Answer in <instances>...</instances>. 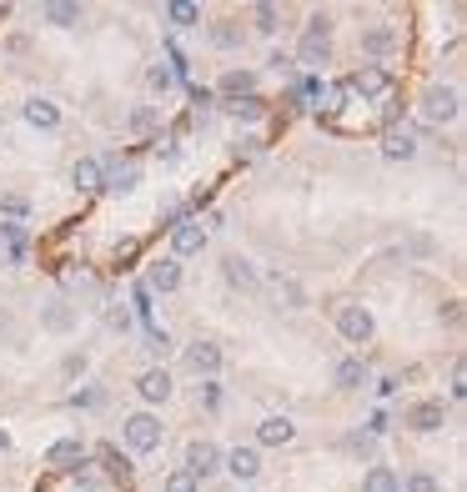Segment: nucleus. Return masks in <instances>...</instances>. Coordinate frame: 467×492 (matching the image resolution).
Segmentation results:
<instances>
[{"mask_svg":"<svg viewBox=\"0 0 467 492\" xmlns=\"http://www.w3.org/2000/svg\"><path fill=\"white\" fill-rule=\"evenodd\" d=\"M212 231L202 227V216H186L181 227H171V262H186V256H202Z\"/></svg>","mask_w":467,"mask_h":492,"instance_id":"6e6552de","label":"nucleus"},{"mask_svg":"<svg viewBox=\"0 0 467 492\" xmlns=\"http://www.w3.org/2000/svg\"><path fill=\"white\" fill-rule=\"evenodd\" d=\"M136 397L146 402V412L161 407L166 397H171V372H166V367H146V372L136 377Z\"/></svg>","mask_w":467,"mask_h":492,"instance_id":"f3484780","label":"nucleus"},{"mask_svg":"<svg viewBox=\"0 0 467 492\" xmlns=\"http://www.w3.org/2000/svg\"><path fill=\"white\" fill-rule=\"evenodd\" d=\"M0 211L11 216V221H21V216L30 211V202H26V196H21V191H11V196H0Z\"/></svg>","mask_w":467,"mask_h":492,"instance_id":"a18cd8bd","label":"nucleus"},{"mask_svg":"<svg viewBox=\"0 0 467 492\" xmlns=\"http://www.w3.org/2000/svg\"><path fill=\"white\" fill-rule=\"evenodd\" d=\"M166 21H171V30L202 26V5H191V0H171V5H166Z\"/></svg>","mask_w":467,"mask_h":492,"instance_id":"c756f323","label":"nucleus"},{"mask_svg":"<svg viewBox=\"0 0 467 492\" xmlns=\"http://www.w3.org/2000/svg\"><path fill=\"white\" fill-rule=\"evenodd\" d=\"M5 51H11V56H26L30 40H26V36H5Z\"/></svg>","mask_w":467,"mask_h":492,"instance_id":"864d4df0","label":"nucleus"},{"mask_svg":"<svg viewBox=\"0 0 467 492\" xmlns=\"http://www.w3.org/2000/svg\"><path fill=\"white\" fill-rule=\"evenodd\" d=\"M206 36H212V46L216 51H241V46H246V30H241V21H212V30H206Z\"/></svg>","mask_w":467,"mask_h":492,"instance_id":"a878e982","label":"nucleus"},{"mask_svg":"<svg viewBox=\"0 0 467 492\" xmlns=\"http://www.w3.org/2000/svg\"><path fill=\"white\" fill-rule=\"evenodd\" d=\"M342 91L347 96H362V101H382L397 91V76H392L387 65H352L347 76H342Z\"/></svg>","mask_w":467,"mask_h":492,"instance_id":"20e7f679","label":"nucleus"},{"mask_svg":"<svg viewBox=\"0 0 467 492\" xmlns=\"http://www.w3.org/2000/svg\"><path fill=\"white\" fill-rule=\"evenodd\" d=\"M46 492H51V488H46Z\"/></svg>","mask_w":467,"mask_h":492,"instance_id":"13d9d810","label":"nucleus"},{"mask_svg":"<svg viewBox=\"0 0 467 492\" xmlns=\"http://www.w3.org/2000/svg\"><path fill=\"white\" fill-rule=\"evenodd\" d=\"M86 367H91L86 352H65V357H61V377L76 382V377H86Z\"/></svg>","mask_w":467,"mask_h":492,"instance_id":"a19ab883","label":"nucleus"},{"mask_svg":"<svg viewBox=\"0 0 467 492\" xmlns=\"http://www.w3.org/2000/svg\"><path fill=\"white\" fill-rule=\"evenodd\" d=\"M61 478L71 482V492H96V488L106 482V478H101V467L91 462V457H86V462H76L71 472H61Z\"/></svg>","mask_w":467,"mask_h":492,"instance_id":"c85d7f7f","label":"nucleus"},{"mask_svg":"<svg viewBox=\"0 0 467 492\" xmlns=\"http://www.w3.org/2000/svg\"><path fill=\"white\" fill-rule=\"evenodd\" d=\"M21 116H26L36 131H56V126H61V106H56L51 96H30V101L21 106Z\"/></svg>","mask_w":467,"mask_h":492,"instance_id":"4be33fe9","label":"nucleus"},{"mask_svg":"<svg viewBox=\"0 0 467 492\" xmlns=\"http://www.w3.org/2000/svg\"><path fill=\"white\" fill-rule=\"evenodd\" d=\"M332 15L327 11H316L312 21H307L302 26V40H297V56H291V61H302V65H327L332 61ZM302 65H297V71H302Z\"/></svg>","mask_w":467,"mask_h":492,"instance_id":"f03ea898","label":"nucleus"},{"mask_svg":"<svg viewBox=\"0 0 467 492\" xmlns=\"http://www.w3.org/2000/svg\"><path fill=\"white\" fill-rule=\"evenodd\" d=\"M407 427L422 432V437H428V432H442L447 427V407H442L437 397H422V402L407 407Z\"/></svg>","mask_w":467,"mask_h":492,"instance_id":"dca6fc26","label":"nucleus"},{"mask_svg":"<svg viewBox=\"0 0 467 492\" xmlns=\"http://www.w3.org/2000/svg\"><path fill=\"white\" fill-rule=\"evenodd\" d=\"M202 412H221V382H202Z\"/></svg>","mask_w":467,"mask_h":492,"instance_id":"de8ad7c7","label":"nucleus"},{"mask_svg":"<svg viewBox=\"0 0 467 492\" xmlns=\"http://www.w3.org/2000/svg\"><path fill=\"white\" fill-rule=\"evenodd\" d=\"M357 51L367 56V65H382L392 56H402V26H392V21H372V26L357 30Z\"/></svg>","mask_w":467,"mask_h":492,"instance_id":"7ed1b4c3","label":"nucleus"},{"mask_svg":"<svg viewBox=\"0 0 467 492\" xmlns=\"http://www.w3.org/2000/svg\"><path fill=\"white\" fill-rule=\"evenodd\" d=\"M131 322H136V316H131L126 302H106V327L111 332H131Z\"/></svg>","mask_w":467,"mask_h":492,"instance_id":"c9c22d12","label":"nucleus"},{"mask_svg":"<svg viewBox=\"0 0 467 492\" xmlns=\"http://www.w3.org/2000/svg\"><path fill=\"white\" fill-rule=\"evenodd\" d=\"M256 151H262V136H237L231 141V161H252Z\"/></svg>","mask_w":467,"mask_h":492,"instance_id":"c03bdc74","label":"nucleus"},{"mask_svg":"<svg viewBox=\"0 0 467 492\" xmlns=\"http://www.w3.org/2000/svg\"><path fill=\"white\" fill-rule=\"evenodd\" d=\"M96 467H101L106 482H121V488L136 478V462H131V453H121L116 442H101V447H96Z\"/></svg>","mask_w":467,"mask_h":492,"instance_id":"4468645a","label":"nucleus"},{"mask_svg":"<svg viewBox=\"0 0 467 492\" xmlns=\"http://www.w3.org/2000/svg\"><path fill=\"white\" fill-rule=\"evenodd\" d=\"M221 277H227V287H237V291H252L256 281H262V277H256V266L246 262L241 252H227V256H221Z\"/></svg>","mask_w":467,"mask_h":492,"instance_id":"aec40b11","label":"nucleus"},{"mask_svg":"<svg viewBox=\"0 0 467 492\" xmlns=\"http://www.w3.org/2000/svg\"><path fill=\"white\" fill-rule=\"evenodd\" d=\"M141 252H146V246H141L136 237L116 241V252H111V272H116V277H131V272L141 266Z\"/></svg>","mask_w":467,"mask_h":492,"instance_id":"cd10ccee","label":"nucleus"},{"mask_svg":"<svg viewBox=\"0 0 467 492\" xmlns=\"http://www.w3.org/2000/svg\"><path fill=\"white\" fill-rule=\"evenodd\" d=\"M186 216H191V206H186V202H171V206H166V211H161V231L181 227V221H186Z\"/></svg>","mask_w":467,"mask_h":492,"instance_id":"49530a36","label":"nucleus"},{"mask_svg":"<svg viewBox=\"0 0 467 492\" xmlns=\"http://www.w3.org/2000/svg\"><path fill=\"white\" fill-rule=\"evenodd\" d=\"M417 111H422V126H428V131L453 126L457 116H463V91H457V86H442V81H432V86L417 96Z\"/></svg>","mask_w":467,"mask_h":492,"instance_id":"f257e3e1","label":"nucleus"},{"mask_svg":"<svg viewBox=\"0 0 467 492\" xmlns=\"http://www.w3.org/2000/svg\"><path fill=\"white\" fill-rule=\"evenodd\" d=\"M161 437H166V427H161V417L156 412H146V407H141V412H126L121 417V442H126L131 453H156V447H161Z\"/></svg>","mask_w":467,"mask_h":492,"instance_id":"39448f33","label":"nucleus"},{"mask_svg":"<svg viewBox=\"0 0 467 492\" xmlns=\"http://www.w3.org/2000/svg\"><path fill=\"white\" fill-rule=\"evenodd\" d=\"M412 156H417V136L407 126L382 131V161H412Z\"/></svg>","mask_w":467,"mask_h":492,"instance_id":"b1692460","label":"nucleus"},{"mask_svg":"<svg viewBox=\"0 0 467 492\" xmlns=\"http://www.w3.org/2000/svg\"><path fill=\"white\" fill-rule=\"evenodd\" d=\"M447 397H453V402H463V397H467V372H463V362H453V382H447Z\"/></svg>","mask_w":467,"mask_h":492,"instance_id":"09e8293b","label":"nucleus"},{"mask_svg":"<svg viewBox=\"0 0 467 492\" xmlns=\"http://www.w3.org/2000/svg\"><path fill=\"white\" fill-rule=\"evenodd\" d=\"M71 186H76L81 196H101V156H81V161L71 166Z\"/></svg>","mask_w":467,"mask_h":492,"instance_id":"5701e85b","label":"nucleus"},{"mask_svg":"<svg viewBox=\"0 0 467 492\" xmlns=\"http://www.w3.org/2000/svg\"><path fill=\"white\" fill-rule=\"evenodd\" d=\"M241 96H256V71L252 65H231L227 76L212 86V101H221V106L241 101Z\"/></svg>","mask_w":467,"mask_h":492,"instance_id":"f8f14e48","label":"nucleus"},{"mask_svg":"<svg viewBox=\"0 0 467 492\" xmlns=\"http://www.w3.org/2000/svg\"><path fill=\"white\" fill-rule=\"evenodd\" d=\"M402 492H442V482L432 478V472H422V467H417V472H407Z\"/></svg>","mask_w":467,"mask_h":492,"instance_id":"79ce46f5","label":"nucleus"},{"mask_svg":"<svg viewBox=\"0 0 467 492\" xmlns=\"http://www.w3.org/2000/svg\"><path fill=\"white\" fill-rule=\"evenodd\" d=\"M86 457H91V447H86L81 432H65V437H56L51 447H46V467H56V472H71V467L86 462Z\"/></svg>","mask_w":467,"mask_h":492,"instance_id":"ddd939ff","label":"nucleus"},{"mask_svg":"<svg viewBox=\"0 0 467 492\" xmlns=\"http://www.w3.org/2000/svg\"><path fill=\"white\" fill-rule=\"evenodd\" d=\"M387 432V412H372L367 417V437H382Z\"/></svg>","mask_w":467,"mask_h":492,"instance_id":"603ef678","label":"nucleus"},{"mask_svg":"<svg viewBox=\"0 0 467 492\" xmlns=\"http://www.w3.org/2000/svg\"><path fill=\"white\" fill-rule=\"evenodd\" d=\"M367 377H372V372H367V362H362V357H342V362H337V372H332L337 392H362V387H367Z\"/></svg>","mask_w":467,"mask_h":492,"instance_id":"393cba45","label":"nucleus"},{"mask_svg":"<svg viewBox=\"0 0 467 492\" xmlns=\"http://www.w3.org/2000/svg\"><path fill=\"white\" fill-rule=\"evenodd\" d=\"M171 347H177V341L166 337V332H161V327H146V352H151V357H156V367H161V362H166V357H171Z\"/></svg>","mask_w":467,"mask_h":492,"instance_id":"f704fd0d","label":"nucleus"},{"mask_svg":"<svg viewBox=\"0 0 467 492\" xmlns=\"http://www.w3.org/2000/svg\"><path fill=\"white\" fill-rule=\"evenodd\" d=\"M0 453H11V432L0 427Z\"/></svg>","mask_w":467,"mask_h":492,"instance_id":"5fc2aeb1","label":"nucleus"},{"mask_svg":"<svg viewBox=\"0 0 467 492\" xmlns=\"http://www.w3.org/2000/svg\"><path fill=\"white\" fill-rule=\"evenodd\" d=\"M221 111H227L231 121H246V126H252V121H262V116H266V101H262V96H241V101L221 106Z\"/></svg>","mask_w":467,"mask_h":492,"instance_id":"473e14b6","label":"nucleus"},{"mask_svg":"<svg viewBox=\"0 0 467 492\" xmlns=\"http://www.w3.org/2000/svg\"><path fill=\"white\" fill-rule=\"evenodd\" d=\"M181 362H186V372H196L202 382H212L216 372H221V347H216L212 337H196L181 347Z\"/></svg>","mask_w":467,"mask_h":492,"instance_id":"1a4fd4ad","label":"nucleus"},{"mask_svg":"<svg viewBox=\"0 0 467 492\" xmlns=\"http://www.w3.org/2000/svg\"><path fill=\"white\" fill-rule=\"evenodd\" d=\"M407 252H412V256H432V237H422V231H417V237L407 241Z\"/></svg>","mask_w":467,"mask_h":492,"instance_id":"3c124183","label":"nucleus"},{"mask_svg":"<svg viewBox=\"0 0 467 492\" xmlns=\"http://www.w3.org/2000/svg\"><path fill=\"white\" fill-rule=\"evenodd\" d=\"M156 121H161V111H156V106H131L126 131H131V136H156Z\"/></svg>","mask_w":467,"mask_h":492,"instance_id":"2f4dec72","label":"nucleus"},{"mask_svg":"<svg viewBox=\"0 0 467 492\" xmlns=\"http://www.w3.org/2000/svg\"><path fill=\"white\" fill-rule=\"evenodd\" d=\"M332 322H337V337L352 341V347H367V341L377 337V316H372V306H362V302H337Z\"/></svg>","mask_w":467,"mask_h":492,"instance_id":"423d86ee","label":"nucleus"},{"mask_svg":"<svg viewBox=\"0 0 467 492\" xmlns=\"http://www.w3.org/2000/svg\"><path fill=\"white\" fill-rule=\"evenodd\" d=\"M342 447H347L352 457H362V462H367V457L377 453V437H367V432H352V437L342 442Z\"/></svg>","mask_w":467,"mask_h":492,"instance_id":"37998d69","label":"nucleus"},{"mask_svg":"<svg viewBox=\"0 0 467 492\" xmlns=\"http://www.w3.org/2000/svg\"><path fill=\"white\" fill-rule=\"evenodd\" d=\"M40 21H46V26H61V30H76L81 21H86V11H81L76 0H46V5H40Z\"/></svg>","mask_w":467,"mask_h":492,"instance_id":"412c9836","label":"nucleus"},{"mask_svg":"<svg viewBox=\"0 0 467 492\" xmlns=\"http://www.w3.org/2000/svg\"><path fill=\"white\" fill-rule=\"evenodd\" d=\"M181 472H191L196 482L216 478V472H221V447H216L212 437H196V442H186V462H181Z\"/></svg>","mask_w":467,"mask_h":492,"instance_id":"9d476101","label":"nucleus"},{"mask_svg":"<svg viewBox=\"0 0 467 492\" xmlns=\"http://www.w3.org/2000/svg\"><path fill=\"white\" fill-rule=\"evenodd\" d=\"M362 492H402V472H397V467L372 462V467L362 472Z\"/></svg>","mask_w":467,"mask_h":492,"instance_id":"bb28decb","label":"nucleus"},{"mask_svg":"<svg viewBox=\"0 0 467 492\" xmlns=\"http://www.w3.org/2000/svg\"><path fill=\"white\" fill-rule=\"evenodd\" d=\"M81 327V306L65 302V297H51V302H40V332H51V337H71Z\"/></svg>","mask_w":467,"mask_h":492,"instance_id":"9b49d317","label":"nucleus"},{"mask_svg":"<svg viewBox=\"0 0 467 492\" xmlns=\"http://www.w3.org/2000/svg\"><path fill=\"white\" fill-rule=\"evenodd\" d=\"M146 86H151L156 96H166V91L177 86V76H171V71H166L161 61H156V65H146Z\"/></svg>","mask_w":467,"mask_h":492,"instance_id":"ea45409f","label":"nucleus"},{"mask_svg":"<svg viewBox=\"0 0 467 492\" xmlns=\"http://www.w3.org/2000/svg\"><path fill=\"white\" fill-rule=\"evenodd\" d=\"M106 402H111V392L96 387V382H91V387H81V392H71V407H76V412H101Z\"/></svg>","mask_w":467,"mask_h":492,"instance_id":"72a5a7b5","label":"nucleus"},{"mask_svg":"<svg viewBox=\"0 0 467 492\" xmlns=\"http://www.w3.org/2000/svg\"><path fill=\"white\" fill-rule=\"evenodd\" d=\"M221 472H231L237 482H256L262 478V453L256 447H231V453H221Z\"/></svg>","mask_w":467,"mask_h":492,"instance_id":"a211bd4d","label":"nucleus"},{"mask_svg":"<svg viewBox=\"0 0 467 492\" xmlns=\"http://www.w3.org/2000/svg\"><path fill=\"white\" fill-rule=\"evenodd\" d=\"M266 65H272L277 76H287V86H291V81H302V71H297V61H291V51H272V56H266Z\"/></svg>","mask_w":467,"mask_h":492,"instance_id":"4c0bfd02","label":"nucleus"},{"mask_svg":"<svg viewBox=\"0 0 467 492\" xmlns=\"http://www.w3.org/2000/svg\"><path fill=\"white\" fill-rule=\"evenodd\" d=\"M141 186V161L136 156H121L111 151L101 161V191H111V196H131V191Z\"/></svg>","mask_w":467,"mask_h":492,"instance_id":"0eeeda50","label":"nucleus"},{"mask_svg":"<svg viewBox=\"0 0 467 492\" xmlns=\"http://www.w3.org/2000/svg\"><path fill=\"white\" fill-rule=\"evenodd\" d=\"M0 266H5V246H0Z\"/></svg>","mask_w":467,"mask_h":492,"instance_id":"6e6d98bb","label":"nucleus"},{"mask_svg":"<svg viewBox=\"0 0 467 492\" xmlns=\"http://www.w3.org/2000/svg\"><path fill=\"white\" fill-rule=\"evenodd\" d=\"M252 26L262 30V36H277V30H281V5H272V0H256V5H252Z\"/></svg>","mask_w":467,"mask_h":492,"instance_id":"7c9ffc66","label":"nucleus"},{"mask_svg":"<svg viewBox=\"0 0 467 492\" xmlns=\"http://www.w3.org/2000/svg\"><path fill=\"white\" fill-rule=\"evenodd\" d=\"M442 322H447V327H457V322H463V302H442Z\"/></svg>","mask_w":467,"mask_h":492,"instance_id":"8fccbe9b","label":"nucleus"},{"mask_svg":"<svg viewBox=\"0 0 467 492\" xmlns=\"http://www.w3.org/2000/svg\"><path fill=\"white\" fill-rule=\"evenodd\" d=\"M0 126H5V116H0Z\"/></svg>","mask_w":467,"mask_h":492,"instance_id":"4d7b16f0","label":"nucleus"},{"mask_svg":"<svg viewBox=\"0 0 467 492\" xmlns=\"http://www.w3.org/2000/svg\"><path fill=\"white\" fill-rule=\"evenodd\" d=\"M141 287L151 291V297H171V291H181V262H171V256L146 262V281H141Z\"/></svg>","mask_w":467,"mask_h":492,"instance_id":"2eb2a0df","label":"nucleus"},{"mask_svg":"<svg viewBox=\"0 0 467 492\" xmlns=\"http://www.w3.org/2000/svg\"><path fill=\"white\" fill-rule=\"evenodd\" d=\"M277 297L297 312V306H307V291H302V281H291V277H277Z\"/></svg>","mask_w":467,"mask_h":492,"instance_id":"e433bc0d","label":"nucleus"},{"mask_svg":"<svg viewBox=\"0 0 467 492\" xmlns=\"http://www.w3.org/2000/svg\"><path fill=\"white\" fill-rule=\"evenodd\" d=\"M297 437V427H291V417H262V427H256V453H262V447H287V442Z\"/></svg>","mask_w":467,"mask_h":492,"instance_id":"6ab92c4d","label":"nucleus"},{"mask_svg":"<svg viewBox=\"0 0 467 492\" xmlns=\"http://www.w3.org/2000/svg\"><path fill=\"white\" fill-rule=\"evenodd\" d=\"M161 492H202V482L191 478V472H181V467H171L166 482H161Z\"/></svg>","mask_w":467,"mask_h":492,"instance_id":"58836bf2","label":"nucleus"}]
</instances>
